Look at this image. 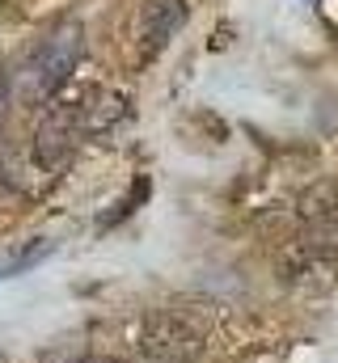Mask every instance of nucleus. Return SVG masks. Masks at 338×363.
Masks as SVG:
<instances>
[{
	"instance_id": "obj_10",
	"label": "nucleus",
	"mask_w": 338,
	"mask_h": 363,
	"mask_svg": "<svg viewBox=\"0 0 338 363\" xmlns=\"http://www.w3.org/2000/svg\"><path fill=\"white\" fill-rule=\"evenodd\" d=\"M0 4H4V0H0Z\"/></svg>"
},
{
	"instance_id": "obj_4",
	"label": "nucleus",
	"mask_w": 338,
	"mask_h": 363,
	"mask_svg": "<svg viewBox=\"0 0 338 363\" xmlns=\"http://www.w3.org/2000/svg\"><path fill=\"white\" fill-rule=\"evenodd\" d=\"M190 17V0H140L136 17H131V43H136V64H153L173 34L186 26Z\"/></svg>"
},
{
	"instance_id": "obj_9",
	"label": "nucleus",
	"mask_w": 338,
	"mask_h": 363,
	"mask_svg": "<svg viewBox=\"0 0 338 363\" xmlns=\"http://www.w3.org/2000/svg\"><path fill=\"white\" fill-rule=\"evenodd\" d=\"M93 363H127V359H119V355H93Z\"/></svg>"
},
{
	"instance_id": "obj_6",
	"label": "nucleus",
	"mask_w": 338,
	"mask_h": 363,
	"mask_svg": "<svg viewBox=\"0 0 338 363\" xmlns=\"http://www.w3.org/2000/svg\"><path fill=\"white\" fill-rule=\"evenodd\" d=\"M296 216H300V224H305V233H309L305 241H313V245H334L330 237H334V228H338V190L330 182L309 186V190L300 194Z\"/></svg>"
},
{
	"instance_id": "obj_5",
	"label": "nucleus",
	"mask_w": 338,
	"mask_h": 363,
	"mask_svg": "<svg viewBox=\"0 0 338 363\" xmlns=\"http://www.w3.org/2000/svg\"><path fill=\"white\" fill-rule=\"evenodd\" d=\"M338 279V250L334 245H313V241H300L288 262H283V283H296V287H330Z\"/></svg>"
},
{
	"instance_id": "obj_7",
	"label": "nucleus",
	"mask_w": 338,
	"mask_h": 363,
	"mask_svg": "<svg viewBox=\"0 0 338 363\" xmlns=\"http://www.w3.org/2000/svg\"><path fill=\"white\" fill-rule=\"evenodd\" d=\"M9 106H13V97H9V77L0 72V131H4V118H9Z\"/></svg>"
},
{
	"instance_id": "obj_2",
	"label": "nucleus",
	"mask_w": 338,
	"mask_h": 363,
	"mask_svg": "<svg viewBox=\"0 0 338 363\" xmlns=\"http://www.w3.org/2000/svg\"><path fill=\"white\" fill-rule=\"evenodd\" d=\"M84 140H93V127H89V114H84V101H55L38 127H34V161L47 169V174H60L72 165V157L81 152Z\"/></svg>"
},
{
	"instance_id": "obj_8",
	"label": "nucleus",
	"mask_w": 338,
	"mask_h": 363,
	"mask_svg": "<svg viewBox=\"0 0 338 363\" xmlns=\"http://www.w3.org/2000/svg\"><path fill=\"white\" fill-rule=\"evenodd\" d=\"M47 363H93V355H84V351H60V355H51Z\"/></svg>"
},
{
	"instance_id": "obj_3",
	"label": "nucleus",
	"mask_w": 338,
	"mask_h": 363,
	"mask_svg": "<svg viewBox=\"0 0 338 363\" xmlns=\"http://www.w3.org/2000/svg\"><path fill=\"white\" fill-rule=\"evenodd\" d=\"M140 351L148 355V363H190L203 351V325L190 313L161 308V313H153L144 321Z\"/></svg>"
},
{
	"instance_id": "obj_1",
	"label": "nucleus",
	"mask_w": 338,
	"mask_h": 363,
	"mask_svg": "<svg viewBox=\"0 0 338 363\" xmlns=\"http://www.w3.org/2000/svg\"><path fill=\"white\" fill-rule=\"evenodd\" d=\"M81 55H84V26L77 17H68V21H60L55 30H47V34L30 47V55L17 64V72L9 77V97H13V106H26V110L47 106L55 93L72 81Z\"/></svg>"
}]
</instances>
